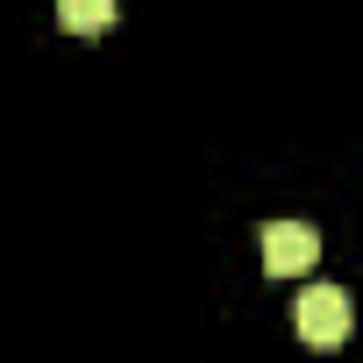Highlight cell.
<instances>
[{
  "label": "cell",
  "instance_id": "cell-1",
  "mask_svg": "<svg viewBox=\"0 0 363 363\" xmlns=\"http://www.w3.org/2000/svg\"><path fill=\"white\" fill-rule=\"evenodd\" d=\"M292 320H299V342L306 349H342L349 328H356V306H349L342 285H306L299 306H292Z\"/></svg>",
  "mask_w": 363,
  "mask_h": 363
},
{
  "label": "cell",
  "instance_id": "cell-2",
  "mask_svg": "<svg viewBox=\"0 0 363 363\" xmlns=\"http://www.w3.org/2000/svg\"><path fill=\"white\" fill-rule=\"evenodd\" d=\"M320 264V235L306 221H271L264 228V271L271 278H292V271H313Z\"/></svg>",
  "mask_w": 363,
  "mask_h": 363
},
{
  "label": "cell",
  "instance_id": "cell-3",
  "mask_svg": "<svg viewBox=\"0 0 363 363\" xmlns=\"http://www.w3.org/2000/svg\"><path fill=\"white\" fill-rule=\"evenodd\" d=\"M114 15H121V0H57V22L72 36H107Z\"/></svg>",
  "mask_w": 363,
  "mask_h": 363
}]
</instances>
